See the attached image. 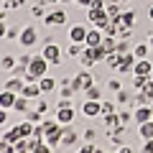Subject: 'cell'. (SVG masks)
Listing matches in <instances>:
<instances>
[{"mask_svg":"<svg viewBox=\"0 0 153 153\" xmlns=\"http://www.w3.org/2000/svg\"><path fill=\"white\" fill-rule=\"evenodd\" d=\"M49 66H51V64L44 59V56L36 54V56L31 59V64H28V69H26V74H23V79H26V82H38V79L46 74V69H49Z\"/></svg>","mask_w":153,"mask_h":153,"instance_id":"cell-1","label":"cell"},{"mask_svg":"<svg viewBox=\"0 0 153 153\" xmlns=\"http://www.w3.org/2000/svg\"><path fill=\"white\" fill-rule=\"evenodd\" d=\"M74 107H71V100H59V105H56V120L61 123V125H71V120H74Z\"/></svg>","mask_w":153,"mask_h":153,"instance_id":"cell-2","label":"cell"},{"mask_svg":"<svg viewBox=\"0 0 153 153\" xmlns=\"http://www.w3.org/2000/svg\"><path fill=\"white\" fill-rule=\"evenodd\" d=\"M87 21H89V26H94V28H105L110 23V16H107L105 8H87Z\"/></svg>","mask_w":153,"mask_h":153,"instance_id":"cell-3","label":"cell"},{"mask_svg":"<svg viewBox=\"0 0 153 153\" xmlns=\"http://www.w3.org/2000/svg\"><path fill=\"white\" fill-rule=\"evenodd\" d=\"M94 84V79H92V74H89V69H82L79 74L71 79V87H74V92H84L87 87H92Z\"/></svg>","mask_w":153,"mask_h":153,"instance_id":"cell-4","label":"cell"},{"mask_svg":"<svg viewBox=\"0 0 153 153\" xmlns=\"http://www.w3.org/2000/svg\"><path fill=\"white\" fill-rule=\"evenodd\" d=\"M41 56H44V59L54 66V64H59V61H61V49L54 44V41H46V46L41 49Z\"/></svg>","mask_w":153,"mask_h":153,"instance_id":"cell-5","label":"cell"},{"mask_svg":"<svg viewBox=\"0 0 153 153\" xmlns=\"http://www.w3.org/2000/svg\"><path fill=\"white\" fill-rule=\"evenodd\" d=\"M38 41V33H36V28L33 26H26V28H21V36H18V44L23 46V49H31L33 44Z\"/></svg>","mask_w":153,"mask_h":153,"instance_id":"cell-6","label":"cell"},{"mask_svg":"<svg viewBox=\"0 0 153 153\" xmlns=\"http://www.w3.org/2000/svg\"><path fill=\"white\" fill-rule=\"evenodd\" d=\"M135 54L133 51H125V54H120V61H117V69L115 71H120V74H128V71H133V66H135Z\"/></svg>","mask_w":153,"mask_h":153,"instance_id":"cell-7","label":"cell"},{"mask_svg":"<svg viewBox=\"0 0 153 153\" xmlns=\"http://www.w3.org/2000/svg\"><path fill=\"white\" fill-rule=\"evenodd\" d=\"M133 120H135L138 125H143V123L153 120V110H151V105H138V107L133 110Z\"/></svg>","mask_w":153,"mask_h":153,"instance_id":"cell-8","label":"cell"},{"mask_svg":"<svg viewBox=\"0 0 153 153\" xmlns=\"http://www.w3.org/2000/svg\"><path fill=\"white\" fill-rule=\"evenodd\" d=\"M82 115L84 117H100L102 115V102H97V100H84Z\"/></svg>","mask_w":153,"mask_h":153,"instance_id":"cell-9","label":"cell"},{"mask_svg":"<svg viewBox=\"0 0 153 153\" xmlns=\"http://www.w3.org/2000/svg\"><path fill=\"white\" fill-rule=\"evenodd\" d=\"M44 23H46V26H64V23H66V13H64V8L49 10V13H46V18H44Z\"/></svg>","mask_w":153,"mask_h":153,"instance_id":"cell-10","label":"cell"},{"mask_svg":"<svg viewBox=\"0 0 153 153\" xmlns=\"http://www.w3.org/2000/svg\"><path fill=\"white\" fill-rule=\"evenodd\" d=\"M87 26H82V23H74V26L69 28V38L71 44H84V38H87Z\"/></svg>","mask_w":153,"mask_h":153,"instance_id":"cell-11","label":"cell"},{"mask_svg":"<svg viewBox=\"0 0 153 153\" xmlns=\"http://www.w3.org/2000/svg\"><path fill=\"white\" fill-rule=\"evenodd\" d=\"M102 38H105V33H102V28H89L87 31V38H84V46H100L102 44Z\"/></svg>","mask_w":153,"mask_h":153,"instance_id":"cell-12","label":"cell"},{"mask_svg":"<svg viewBox=\"0 0 153 153\" xmlns=\"http://www.w3.org/2000/svg\"><path fill=\"white\" fill-rule=\"evenodd\" d=\"M151 69H153V64L148 59H138L135 66H133V74L135 76H151Z\"/></svg>","mask_w":153,"mask_h":153,"instance_id":"cell-13","label":"cell"},{"mask_svg":"<svg viewBox=\"0 0 153 153\" xmlns=\"http://www.w3.org/2000/svg\"><path fill=\"white\" fill-rule=\"evenodd\" d=\"M23 97H28V100H31V102H33V100H38V97H41V94H44V92H41V87H38V82H26V87H23Z\"/></svg>","mask_w":153,"mask_h":153,"instance_id":"cell-14","label":"cell"},{"mask_svg":"<svg viewBox=\"0 0 153 153\" xmlns=\"http://www.w3.org/2000/svg\"><path fill=\"white\" fill-rule=\"evenodd\" d=\"M38 87H41V92H44V94H51V92H54L56 87H59V82H56L54 76L44 74V76H41V79H38Z\"/></svg>","mask_w":153,"mask_h":153,"instance_id":"cell-15","label":"cell"},{"mask_svg":"<svg viewBox=\"0 0 153 153\" xmlns=\"http://www.w3.org/2000/svg\"><path fill=\"white\" fill-rule=\"evenodd\" d=\"M79 64H82V69H92V66L97 64V59H94V54H92L89 46H84V51L79 54Z\"/></svg>","mask_w":153,"mask_h":153,"instance_id":"cell-16","label":"cell"},{"mask_svg":"<svg viewBox=\"0 0 153 153\" xmlns=\"http://www.w3.org/2000/svg\"><path fill=\"white\" fill-rule=\"evenodd\" d=\"M16 92H10V89H3L0 92V107L3 110H13V105H16Z\"/></svg>","mask_w":153,"mask_h":153,"instance_id":"cell-17","label":"cell"},{"mask_svg":"<svg viewBox=\"0 0 153 153\" xmlns=\"http://www.w3.org/2000/svg\"><path fill=\"white\" fill-rule=\"evenodd\" d=\"M23 87H26V79H23V76H16V74L5 82V89H10V92H16V94H21Z\"/></svg>","mask_w":153,"mask_h":153,"instance_id":"cell-18","label":"cell"},{"mask_svg":"<svg viewBox=\"0 0 153 153\" xmlns=\"http://www.w3.org/2000/svg\"><path fill=\"white\" fill-rule=\"evenodd\" d=\"M76 140H79V133L71 130L69 125H64V133H61V146H74Z\"/></svg>","mask_w":153,"mask_h":153,"instance_id":"cell-19","label":"cell"},{"mask_svg":"<svg viewBox=\"0 0 153 153\" xmlns=\"http://www.w3.org/2000/svg\"><path fill=\"white\" fill-rule=\"evenodd\" d=\"M115 21L120 23V28H133V26H135V13H133V10H123L120 18H115Z\"/></svg>","mask_w":153,"mask_h":153,"instance_id":"cell-20","label":"cell"},{"mask_svg":"<svg viewBox=\"0 0 153 153\" xmlns=\"http://www.w3.org/2000/svg\"><path fill=\"white\" fill-rule=\"evenodd\" d=\"M13 110H16V112H28V110H31V100L23 97V94H18V97H16V105H13Z\"/></svg>","mask_w":153,"mask_h":153,"instance_id":"cell-21","label":"cell"},{"mask_svg":"<svg viewBox=\"0 0 153 153\" xmlns=\"http://www.w3.org/2000/svg\"><path fill=\"white\" fill-rule=\"evenodd\" d=\"M100 46H102V49L107 51V54L117 51V36H105V38H102V44H100Z\"/></svg>","mask_w":153,"mask_h":153,"instance_id":"cell-22","label":"cell"},{"mask_svg":"<svg viewBox=\"0 0 153 153\" xmlns=\"http://www.w3.org/2000/svg\"><path fill=\"white\" fill-rule=\"evenodd\" d=\"M3 140H5V143H13V146H16V143L21 140V133H18V125H16V128H8V130L3 133Z\"/></svg>","mask_w":153,"mask_h":153,"instance_id":"cell-23","label":"cell"},{"mask_svg":"<svg viewBox=\"0 0 153 153\" xmlns=\"http://www.w3.org/2000/svg\"><path fill=\"white\" fill-rule=\"evenodd\" d=\"M84 97H87V100H97V102H102V89H100L97 84H92V87L84 89Z\"/></svg>","mask_w":153,"mask_h":153,"instance_id":"cell-24","label":"cell"},{"mask_svg":"<svg viewBox=\"0 0 153 153\" xmlns=\"http://www.w3.org/2000/svg\"><path fill=\"white\" fill-rule=\"evenodd\" d=\"M33 130H36V125H33L31 120H26V123H21V125H18V133H21V138H31V135H33Z\"/></svg>","mask_w":153,"mask_h":153,"instance_id":"cell-25","label":"cell"},{"mask_svg":"<svg viewBox=\"0 0 153 153\" xmlns=\"http://www.w3.org/2000/svg\"><path fill=\"white\" fill-rule=\"evenodd\" d=\"M138 128H140V138L143 140H153V120L143 123V125H138Z\"/></svg>","mask_w":153,"mask_h":153,"instance_id":"cell-26","label":"cell"},{"mask_svg":"<svg viewBox=\"0 0 153 153\" xmlns=\"http://www.w3.org/2000/svg\"><path fill=\"white\" fill-rule=\"evenodd\" d=\"M59 94L64 100H71V94H74V87H71V79H64L61 82V89H59Z\"/></svg>","mask_w":153,"mask_h":153,"instance_id":"cell-27","label":"cell"},{"mask_svg":"<svg viewBox=\"0 0 153 153\" xmlns=\"http://www.w3.org/2000/svg\"><path fill=\"white\" fill-rule=\"evenodd\" d=\"M148 49H151V44H138V46H133L135 59H148Z\"/></svg>","mask_w":153,"mask_h":153,"instance_id":"cell-28","label":"cell"},{"mask_svg":"<svg viewBox=\"0 0 153 153\" xmlns=\"http://www.w3.org/2000/svg\"><path fill=\"white\" fill-rule=\"evenodd\" d=\"M16 64H18V59H13L10 54H5L3 59H0V66H3L5 71H13V69H16Z\"/></svg>","mask_w":153,"mask_h":153,"instance_id":"cell-29","label":"cell"},{"mask_svg":"<svg viewBox=\"0 0 153 153\" xmlns=\"http://www.w3.org/2000/svg\"><path fill=\"white\" fill-rule=\"evenodd\" d=\"M31 13H33V18H46V3L38 0L36 5H31Z\"/></svg>","mask_w":153,"mask_h":153,"instance_id":"cell-30","label":"cell"},{"mask_svg":"<svg viewBox=\"0 0 153 153\" xmlns=\"http://www.w3.org/2000/svg\"><path fill=\"white\" fill-rule=\"evenodd\" d=\"M41 117H44V115L38 112V110H28V112H26V120H31L33 125H41V123H44Z\"/></svg>","mask_w":153,"mask_h":153,"instance_id":"cell-31","label":"cell"},{"mask_svg":"<svg viewBox=\"0 0 153 153\" xmlns=\"http://www.w3.org/2000/svg\"><path fill=\"white\" fill-rule=\"evenodd\" d=\"M33 102H36V107H33V110H38L41 115H46V112H49V102H46V97H44V94H41L38 100H33Z\"/></svg>","mask_w":153,"mask_h":153,"instance_id":"cell-32","label":"cell"},{"mask_svg":"<svg viewBox=\"0 0 153 153\" xmlns=\"http://www.w3.org/2000/svg\"><path fill=\"white\" fill-rule=\"evenodd\" d=\"M117 61H120V54H117V51H112V54H107L105 64H107L110 69H117Z\"/></svg>","mask_w":153,"mask_h":153,"instance_id":"cell-33","label":"cell"},{"mask_svg":"<svg viewBox=\"0 0 153 153\" xmlns=\"http://www.w3.org/2000/svg\"><path fill=\"white\" fill-rule=\"evenodd\" d=\"M117 115H120V125H123V128L133 120V112H130V110H117Z\"/></svg>","mask_w":153,"mask_h":153,"instance_id":"cell-34","label":"cell"},{"mask_svg":"<svg viewBox=\"0 0 153 153\" xmlns=\"http://www.w3.org/2000/svg\"><path fill=\"white\" fill-rule=\"evenodd\" d=\"M84 51V44H71L69 49H66V54L69 56H76V59H79V54H82Z\"/></svg>","mask_w":153,"mask_h":153,"instance_id":"cell-35","label":"cell"},{"mask_svg":"<svg viewBox=\"0 0 153 153\" xmlns=\"http://www.w3.org/2000/svg\"><path fill=\"white\" fill-rule=\"evenodd\" d=\"M112 112H117V105L115 102H105L102 100V115H112Z\"/></svg>","mask_w":153,"mask_h":153,"instance_id":"cell-36","label":"cell"},{"mask_svg":"<svg viewBox=\"0 0 153 153\" xmlns=\"http://www.w3.org/2000/svg\"><path fill=\"white\" fill-rule=\"evenodd\" d=\"M33 153H54V148H51L46 140H41V143L36 146V151H33Z\"/></svg>","mask_w":153,"mask_h":153,"instance_id":"cell-37","label":"cell"},{"mask_svg":"<svg viewBox=\"0 0 153 153\" xmlns=\"http://www.w3.org/2000/svg\"><path fill=\"white\" fill-rule=\"evenodd\" d=\"M76 153H102V151H100V148L94 146V143H87V146H82Z\"/></svg>","mask_w":153,"mask_h":153,"instance_id":"cell-38","label":"cell"},{"mask_svg":"<svg viewBox=\"0 0 153 153\" xmlns=\"http://www.w3.org/2000/svg\"><path fill=\"white\" fill-rule=\"evenodd\" d=\"M130 102V94L125 92V89H120V92H117V105H128Z\"/></svg>","mask_w":153,"mask_h":153,"instance_id":"cell-39","label":"cell"},{"mask_svg":"<svg viewBox=\"0 0 153 153\" xmlns=\"http://www.w3.org/2000/svg\"><path fill=\"white\" fill-rule=\"evenodd\" d=\"M31 59H33V54H21V56H18V64H21V66H26V69H28Z\"/></svg>","mask_w":153,"mask_h":153,"instance_id":"cell-40","label":"cell"},{"mask_svg":"<svg viewBox=\"0 0 153 153\" xmlns=\"http://www.w3.org/2000/svg\"><path fill=\"white\" fill-rule=\"evenodd\" d=\"M18 36H21V28H10V26H8V33H5L8 41H13V38H18Z\"/></svg>","mask_w":153,"mask_h":153,"instance_id":"cell-41","label":"cell"},{"mask_svg":"<svg viewBox=\"0 0 153 153\" xmlns=\"http://www.w3.org/2000/svg\"><path fill=\"white\" fill-rule=\"evenodd\" d=\"M148 82V76H135V79H133V87L135 89H143V84Z\"/></svg>","mask_w":153,"mask_h":153,"instance_id":"cell-42","label":"cell"},{"mask_svg":"<svg viewBox=\"0 0 153 153\" xmlns=\"http://www.w3.org/2000/svg\"><path fill=\"white\" fill-rule=\"evenodd\" d=\"M107 89H112V92H120V89H123V84L117 82V79H110V82H107Z\"/></svg>","mask_w":153,"mask_h":153,"instance_id":"cell-43","label":"cell"},{"mask_svg":"<svg viewBox=\"0 0 153 153\" xmlns=\"http://www.w3.org/2000/svg\"><path fill=\"white\" fill-rule=\"evenodd\" d=\"M3 8H5V10H16V8H18V0H3Z\"/></svg>","mask_w":153,"mask_h":153,"instance_id":"cell-44","label":"cell"},{"mask_svg":"<svg viewBox=\"0 0 153 153\" xmlns=\"http://www.w3.org/2000/svg\"><path fill=\"white\" fill-rule=\"evenodd\" d=\"M84 143H94V130H92V128H89V130H84Z\"/></svg>","mask_w":153,"mask_h":153,"instance_id":"cell-45","label":"cell"},{"mask_svg":"<svg viewBox=\"0 0 153 153\" xmlns=\"http://www.w3.org/2000/svg\"><path fill=\"white\" fill-rule=\"evenodd\" d=\"M143 92H148V94L153 97V79H151V76H148V82L143 84Z\"/></svg>","mask_w":153,"mask_h":153,"instance_id":"cell-46","label":"cell"},{"mask_svg":"<svg viewBox=\"0 0 153 153\" xmlns=\"http://www.w3.org/2000/svg\"><path fill=\"white\" fill-rule=\"evenodd\" d=\"M140 153H153V140H146V143H143Z\"/></svg>","mask_w":153,"mask_h":153,"instance_id":"cell-47","label":"cell"},{"mask_svg":"<svg viewBox=\"0 0 153 153\" xmlns=\"http://www.w3.org/2000/svg\"><path fill=\"white\" fill-rule=\"evenodd\" d=\"M5 120H8V110L0 107V125H5Z\"/></svg>","mask_w":153,"mask_h":153,"instance_id":"cell-48","label":"cell"},{"mask_svg":"<svg viewBox=\"0 0 153 153\" xmlns=\"http://www.w3.org/2000/svg\"><path fill=\"white\" fill-rule=\"evenodd\" d=\"M94 0H76V5H82V8H92Z\"/></svg>","mask_w":153,"mask_h":153,"instance_id":"cell-49","label":"cell"},{"mask_svg":"<svg viewBox=\"0 0 153 153\" xmlns=\"http://www.w3.org/2000/svg\"><path fill=\"white\" fill-rule=\"evenodd\" d=\"M5 33H8V26H5V21H0V38H5Z\"/></svg>","mask_w":153,"mask_h":153,"instance_id":"cell-50","label":"cell"},{"mask_svg":"<svg viewBox=\"0 0 153 153\" xmlns=\"http://www.w3.org/2000/svg\"><path fill=\"white\" fill-rule=\"evenodd\" d=\"M115 153H133V148H128V146H120V148H117Z\"/></svg>","mask_w":153,"mask_h":153,"instance_id":"cell-51","label":"cell"},{"mask_svg":"<svg viewBox=\"0 0 153 153\" xmlns=\"http://www.w3.org/2000/svg\"><path fill=\"white\" fill-rule=\"evenodd\" d=\"M41 3H46V5H56V3H61V0H41Z\"/></svg>","mask_w":153,"mask_h":153,"instance_id":"cell-52","label":"cell"},{"mask_svg":"<svg viewBox=\"0 0 153 153\" xmlns=\"http://www.w3.org/2000/svg\"><path fill=\"white\" fill-rule=\"evenodd\" d=\"M5 13H8L5 8H0V21H5Z\"/></svg>","mask_w":153,"mask_h":153,"instance_id":"cell-53","label":"cell"},{"mask_svg":"<svg viewBox=\"0 0 153 153\" xmlns=\"http://www.w3.org/2000/svg\"><path fill=\"white\" fill-rule=\"evenodd\" d=\"M148 18H151V21H153V5H151V10H148Z\"/></svg>","mask_w":153,"mask_h":153,"instance_id":"cell-54","label":"cell"},{"mask_svg":"<svg viewBox=\"0 0 153 153\" xmlns=\"http://www.w3.org/2000/svg\"><path fill=\"white\" fill-rule=\"evenodd\" d=\"M61 3H76V0H61Z\"/></svg>","mask_w":153,"mask_h":153,"instance_id":"cell-55","label":"cell"},{"mask_svg":"<svg viewBox=\"0 0 153 153\" xmlns=\"http://www.w3.org/2000/svg\"><path fill=\"white\" fill-rule=\"evenodd\" d=\"M148 44H151V49H153V36H151V41H148Z\"/></svg>","mask_w":153,"mask_h":153,"instance_id":"cell-56","label":"cell"},{"mask_svg":"<svg viewBox=\"0 0 153 153\" xmlns=\"http://www.w3.org/2000/svg\"><path fill=\"white\" fill-rule=\"evenodd\" d=\"M117 3H128V0H117Z\"/></svg>","mask_w":153,"mask_h":153,"instance_id":"cell-57","label":"cell"},{"mask_svg":"<svg viewBox=\"0 0 153 153\" xmlns=\"http://www.w3.org/2000/svg\"><path fill=\"white\" fill-rule=\"evenodd\" d=\"M151 110H153V102H151Z\"/></svg>","mask_w":153,"mask_h":153,"instance_id":"cell-58","label":"cell"}]
</instances>
